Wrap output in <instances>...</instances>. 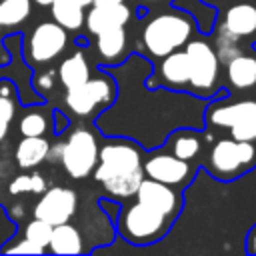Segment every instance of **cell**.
I'll return each instance as SVG.
<instances>
[{
    "instance_id": "1",
    "label": "cell",
    "mask_w": 256,
    "mask_h": 256,
    "mask_svg": "<svg viewBox=\"0 0 256 256\" xmlns=\"http://www.w3.org/2000/svg\"><path fill=\"white\" fill-rule=\"evenodd\" d=\"M144 176L142 146L134 138L108 136V140L100 144L98 164L92 178L102 184L106 196L116 200L134 198Z\"/></svg>"
},
{
    "instance_id": "2",
    "label": "cell",
    "mask_w": 256,
    "mask_h": 256,
    "mask_svg": "<svg viewBox=\"0 0 256 256\" xmlns=\"http://www.w3.org/2000/svg\"><path fill=\"white\" fill-rule=\"evenodd\" d=\"M196 34H200L196 16L178 8L176 4H170L146 18L140 30L138 52H146L152 58H162L184 48L186 42Z\"/></svg>"
},
{
    "instance_id": "3",
    "label": "cell",
    "mask_w": 256,
    "mask_h": 256,
    "mask_svg": "<svg viewBox=\"0 0 256 256\" xmlns=\"http://www.w3.org/2000/svg\"><path fill=\"white\" fill-rule=\"evenodd\" d=\"M204 126L256 144V98L222 94L208 100L204 106Z\"/></svg>"
},
{
    "instance_id": "4",
    "label": "cell",
    "mask_w": 256,
    "mask_h": 256,
    "mask_svg": "<svg viewBox=\"0 0 256 256\" xmlns=\"http://www.w3.org/2000/svg\"><path fill=\"white\" fill-rule=\"evenodd\" d=\"M200 166L218 182H234L256 168V144L224 136L206 146Z\"/></svg>"
},
{
    "instance_id": "5",
    "label": "cell",
    "mask_w": 256,
    "mask_h": 256,
    "mask_svg": "<svg viewBox=\"0 0 256 256\" xmlns=\"http://www.w3.org/2000/svg\"><path fill=\"white\" fill-rule=\"evenodd\" d=\"M172 218L134 198V202L120 206L114 228L124 242L134 246H150L164 240L166 234L172 230Z\"/></svg>"
},
{
    "instance_id": "6",
    "label": "cell",
    "mask_w": 256,
    "mask_h": 256,
    "mask_svg": "<svg viewBox=\"0 0 256 256\" xmlns=\"http://www.w3.org/2000/svg\"><path fill=\"white\" fill-rule=\"evenodd\" d=\"M118 98V80L112 72L106 68L96 70L84 84L74 86L66 90L64 94V106L70 114L84 118V120H96L106 108H110Z\"/></svg>"
},
{
    "instance_id": "7",
    "label": "cell",
    "mask_w": 256,
    "mask_h": 256,
    "mask_svg": "<svg viewBox=\"0 0 256 256\" xmlns=\"http://www.w3.org/2000/svg\"><path fill=\"white\" fill-rule=\"evenodd\" d=\"M184 48L190 58V94L202 100L228 94L222 84V62L204 34L190 38Z\"/></svg>"
},
{
    "instance_id": "8",
    "label": "cell",
    "mask_w": 256,
    "mask_h": 256,
    "mask_svg": "<svg viewBox=\"0 0 256 256\" xmlns=\"http://www.w3.org/2000/svg\"><path fill=\"white\" fill-rule=\"evenodd\" d=\"M98 152H100V142L96 140V134L90 128L80 126L72 130L62 144L50 148L48 156L58 160L70 178L84 180L92 176L98 164Z\"/></svg>"
},
{
    "instance_id": "9",
    "label": "cell",
    "mask_w": 256,
    "mask_h": 256,
    "mask_svg": "<svg viewBox=\"0 0 256 256\" xmlns=\"http://www.w3.org/2000/svg\"><path fill=\"white\" fill-rule=\"evenodd\" d=\"M68 44V30L56 20H44L22 34V56L32 70L46 68L66 52Z\"/></svg>"
},
{
    "instance_id": "10",
    "label": "cell",
    "mask_w": 256,
    "mask_h": 256,
    "mask_svg": "<svg viewBox=\"0 0 256 256\" xmlns=\"http://www.w3.org/2000/svg\"><path fill=\"white\" fill-rule=\"evenodd\" d=\"M148 88H164L170 92H190V58L186 48L174 50L152 66V72L144 78Z\"/></svg>"
},
{
    "instance_id": "11",
    "label": "cell",
    "mask_w": 256,
    "mask_h": 256,
    "mask_svg": "<svg viewBox=\"0 0 256 256\" xmlns=\"http://www.w3.org/2000/svg\"><path fill=\"white\" fill-rule=\"evenodd\" d=\"M198 168L200 164L182 160L164 148L160 152H150L148 156H144V174L148 178L180 190L194 180Z\"/></svg>"
},
{
    "instance_id": "12",
    "label": "cell",
    "mask_w": 256,
    "mask_h": 256,
    "mask_svg": "<svg viewBox=\"0 0 256 256\" xmlns=\"http://www.w3.org/2000/svg\"><path fill=\"white\" fill-rule=\"evenodd\" d=\"M220 10V20H216L214 26L240 46L250 48L256 42V2L238 0Z\"/></svg>"
},
{
    "instance_id": "13",
    "label": "cell",
    "mask_w": 256,
    "mask_h": 256,
    "mask_svg": "<svg viewBox=\"0 0 256 256\" xmlns=\"http://www.w3.org/2000/svg\"><path fill=\"white\" fill-rule=\"evenodd\" d=\"M222 84L230 96L256 98V48H244L222 64Z\"/></svg>"
},
{
    "instance_id": "14",
    "label": "cell",
    "mask_w": 256,
    "mask_h": 256,
    "mask_svg": "<svg viewBox=\"0 0 256 256\" xmlns=\"http://www.w3.org/2000/svg\"><path fill=\"white\" fill-rule=\"evenodd\" d=\"M78 210V194L72 188L66 186H50L46 188L38 202L34 204V218L46 220L48 224L56 226V224H64L70 222L72 216Z\"/></svg>"
},
{
    "instance_id": "15",
    "label": "cell",
    "mask_w": 256,
    "mask_h": 256,
    "mask_svg": "<svg viewBox=\"0 0 256 256\" xmlns=\"http://www.w3.org/2000/svg\"><path fill=\"white\" fill-rule=\"evenodd\" d=\"M134 198L138 202L162 212L164 216H168L172 220H176L184 208V194L180 188L162 184V182L152 180L148 176H144V180L140 182Z\"/></svg>"
},
{
    "instance_id": "16",
    "label": "cell",
    "mask_w": 256,
    "mask_h": 256,
    "mask_svg": "<svg viewBox=\"0 0 256 256\" xmlns=\"http://www.w3.org/2000/svg\"><path fill=\"white\" fill-rule=\"evenodd\" d=\"M206 138H208V130L184 126V128L172 130L160 148L172 152L174 156H178L182 160L200 164L202 154L206 150Z\"/></svg>"
},
{
    "instance_id": "17",
    "label": "cell",
    "mask_w": 256,
    "mask_h": 256,
    "mask_svg": "<svg viewBox=\"0 0 256 256\" xmlns=\"http://www.w3.org/2000/svg\"><path fill=\"white\" fill-rule=\"evenodd\" d=\"M134 16V10L122 2V4H112V6H90L86 10V20H84V30L90 38L98 36L100 32L112 30L126 26L130 18Z\"/></svg>"
},
{
    "instance_id": "18",
    "label": "cell",
    "mask_w": 256,
    "mask_h": 256,
    "mask_svg": "<svg viewBox=\"0 0 256 256\" xmlns=\"http://www.w3.org/2000/svg\"><path fill=\"white\" fill-rule=\"evenodd\" d=\"M94 52L98 54L100 68H114L128 56V32L126 26L112 28L94 36Z\"/></svg>"
},
{
    "instance_id": "19",
    "label": "cell",
    "mask_w": 256,
    "mask_h": 256,
    "mask_svg": "<svg viewBox=\"0 0 256 256\" xmlns=\"http://www.w3.org/2000/svg\"><path fill=\"white\" fill-rule=\"evenodd\" d=\"M56 74H58V82L62 84L64 90H70L74 86H80L84 84L90 76H92V68H90V62L86 58V52L82 48H76L72 50L56 68Z\"/></svg>"
},
{
    "instance_id": "20",
    "label": "cell",
    "mask_w": 256,
    "mask_h": 256,
    "mask_svg": "<svg viewBox=\"0 0 256 256\" xmlns=\"http://www.w3.org/2000/svg\"><path fill=\"white\" fill-rule=\"evenodd\" d=\"M50 148H52V144L44 136H22V140L16 144L14 160L18 164V168L32 170L48 158Z\"/></svg>"
},
{
    "instance_id": "21",
    "label": "cell",
    "mask_w": 256,
    "mask_h": 256,
    "mask_svg": "<svg viewBox=\"0 0 256 256\" xmlns=\"http://www.w3.org/2000/svg\"><path fill=\"white\" fill-rule=\"evenodd\" d=\"M52 130V108L46 102L28 104L18 120V132L22 136H44Z\"/></svg>"
},
{
    "instance_id": "22",
    "label": "cell",
    "mask_w": 256,
    "mask_h": 256,
    "mask_svg": "<svg viewBox=\"0 0 256 256\" xmlns=\"http://www.w3.org/2000/svg\"><path fill=\"white\" fill-rule=\"evenodd\" d=\"M48 252H52V254H82L88 250L84 248L82 232L74 224L64 222V224H56L52 228Z\"/></svg>"
},
{
    "instance_id": "23",
    "label": "cell",
    "mask_w": 256,
    "mask_h": 256,
    "mask_svg": "<svg viewBox=\"0 0 256 256\" xmlns=\"http://www.w3.org/2000/svg\"><path fill=\"white\" fill-rule=\"evenodd\" d=\"M50 16L68 32H80L86 20V8L78 0H54L50 6Z\"/></svg>"
},
{
    "instance_id": "24",
    "label": "cell",
    "mask_w": 256,
    "mask_h": 256,
    "mask_svg": "<svg viewBox=\"0 0 256 256\" xmlns=\"http://www.w3.org/2000/svg\"><path fill=\"white\" fill-rule=\"evenodd\" d=\"M16 98L18 88L12 80L2 78L0 80V142L8 134V126L16 116Z\"/></svg>"
},
{
    "instance_id": "25",
    "label": "cell",
    "mask_w": 256,
    "mask_h": 256,
    "mask_svg": "<svg viewBox=\"0 0 256 256\" xmlns=\"http://www.w3.org/2000/svg\"><path fill=\"white\" fill-rule=\"evenodd\" d=\"M32 14V0H0V28H16Z\"/></svg>"
},
{
    "instance_id": "26",
    "label": "cell",
    "mask_w": 256,
    "mask_h": 256,
    "mask_svg": "<svg viewBox=\"0 0 256 256\" xmlns=\"http://www.w3.org/2000/svg\"><path fill=\"white\" fill-rule=\"evenodd\" d=\"M46 180L42 174L32 172V174H18L12 178V182L8 184V194L18 196V194H42L46 190Z\"/></svg>"
},
{
    "instance_id": "27",
    "label": "cell",
    "mask_w": 256,
    "mask_h": 256,
    "mask_svg": "<svg viewBox=\"0 0 256 256\" xmlns=\"http://www.w3.org/2000/svg\"><path fill=\"white\" fill-rule=\"evenodd\" d=\"M52 224H48L46 220H40V218H32L26 228H24V238H28L30 242L46 248L48 252V244H50V238H52Z\"/></svg>"
},
{
    "instance_id": "28",
    "label": "cell",
    "mask_w": 256,
    "mask_h": 256,
    "mask_svg": "<svg viewBox=\"0 0 256 256\" xmlns=\"http://www.w3.org/2000/svg\"><path fill=\"white\" fill-rule=\"evenodd\" d=\"M58 80V74H56V70H34V74H32V86H34V90L40 94V96H44L46 98V94L48 92H52V88H54V82Z\"/></svg>"
},
{
    "instance_id": "29",
    "label": "cell",
    "mask_w": 256,
    "mask_h": 256,
    "mask_svg": "<svg viewBox=\"0 0 256 256\" xmlns=\"http://www.w3.org/2000/svg\"><path fill=\"white\" fill-rule=\"evenodd\" d=\"M46 252V248H42V246H38V244H34V242H30L28 238H14V244H10V242H6L2 248H0V254H44Z\"/></svg>"
},
{
    "instance_id": "30",
    "label": "cell",
    "mask_w": 256,
    "mask_h": 256,
    "mask_svg": "<svg viewBox=\"0 0 256 256\" xmlns=\"http://www.w3.org/2000/svg\"><path fill=\"white\" fill-rule=\"evenodd\" d=\"M68 126H70V118L60 108H52V132H54V136L64 134Z\"/></svg>"
},
{
    "instance_id": "31",
    "label": "cell",
    "mask_w": 256,
    "mask_h": 256,
    "mask_svg": "<svg viewBox=\"0 0 256 256\" xmlns=\"http://www.w3.org/2000/svg\"><path fill=\"white\" fill-rule=\"evenodd\" d=\"M174 2H176V0H136L138 6H144V8H148V10H152L154 6L164 8V6H170V4H174Z\"/></svg>"
},
{
    "instance_id": "32",
    "label": "cell",
    "mask_w": 256,
    "mask_h": 256,
    "mask_svg": "<svg viewBox=\"0 0 256 256\" xmlns=\"http://www.w3.org/2000/svg\"><path fill=\"white\" fill-rule=\"evenodd\" d=\"M246 252L248 254H256V224L246 234Z\"/></svg>"
},
{
    "instance_id": "33",
    "label": "cell",
    "mask_w": 256,
    "mask_h": 256,
    "mask_svg": "<svg viewBox=\"0 0 256 256\" xmlns=\"http://www.w3.org/2000/svg\"><path fill=\"white\" fill-rule=\"evenodd\" d=\"M200 4H206V6H212V8H224V4H230V2H234V0H198Z\"/></svg>"
},
{
    "instance_id": "34",
    "label": "cell",
    "mask_w": 256,
    "mask_h": 256,
    "mask_svg": "<svg viewBox=\"0 0 256 256\" xmlns=\"http://www.w3.org/2000/svg\"><path fill=\"white\" fill-rule=\"evenodd\" d=\"M124 0H92V6H112V4H122Z\"/></svg>"
},
{
    "instance_id": "35",
    "label": "cell",
    "mask_w": 256,
    "mask_h": 256,
    "mask_svg": "<svg viewBox=\"0 0 256 256\" xmlns=\"http://www.w3.org/2000/svg\"><path fill=\"white\" fill-rule=\"evenodd\" d=\"M32 2H34L36 6H40V8H50L54 0H32Z\"/></svg>"
},
{
    "instance_id": "36",
    "label": "cell",
    "mask_w": 256,
    "mask_h": 256,
    "mask_svg": "<svg viewBox=\"0 0 256 256\" xmlns=\"http://www.w3.org/2000/svg\"><path fill=\"white\" fill-rule=\"evenodd\" d=\"M78 2H80V4H82V6L86 8V10H88V8L92 6V0H78Z\"/></svg>"
}]
</instances>
